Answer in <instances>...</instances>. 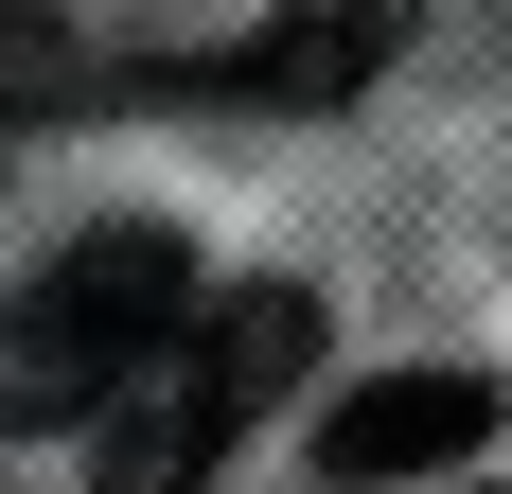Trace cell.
<instances>
[{"mask_svg":"<svg viewBox=\"0 0 512 494\" xmlns=\"http://www.w3.org/2000/svg\"><path fill=\"white\" fill-rule=\"evenodd\" d=\"M301 371H318V300H301V283H230V300H195V336H177L142 389L89 424L106 494H212V459L248 442Z\"/></svg>","mask_w":512,"mask_h":494,"instance_id":"2","label":"cell"},{"mask_svg":"<svg viewBox=\"0 0 512 494\" xmlns=\"http://www.w3.org/2000/svg\"><path fill=\"white\" fill-rule=\"evenodd\" d=\"M389 36H407V0H283L248 53H212V71H159V89H230V106H336L389 71Z\"/></svg>","mask_w":512,"mask_h":494,"instance_id":"4","label":"cell"},{"mask_svg":"<svg viewBox=\"0 0 512 494\" xmlns=\"http://www.w3.org/2000/svg\"><path fill=\"white\" fill-rule=\"evenodd\" d=\"M195 300L212 283H195L177 230H89L71 265H36L0 300V424H106L159 353L195 336Z\"/></svg>","mask_w":512,"mask_h":494,"instance_id":"1","label":"cell"},{"mask_svg":"<svg viewBox=\"0 0 512 494\" xmlns=\"http://www.w3.org/2000/svg\"><path fill=\"white\" fill-rule=\"evenodd\" d=\"M495 442V371H371V389H336V424H318V477L336 494H407L442 477V459Z\"/></svg>","mask_w":512,"mask_h":494,"instance_id":"3","label":"cell"},{"mask_svg":"<svg viewBox=\"0 0 512 494\" xmlns=\"http://www.w3.org/2000/svg\"><path fill=\"white\" fill-rule=\"evenodd\" d=\"M53 106H89V53H71V18L0 0V142H18V124H53Z\"/></svg>","mask_w":512,"mask_h":494,"instance_id":"5","label":"cell"}]
</instances>
